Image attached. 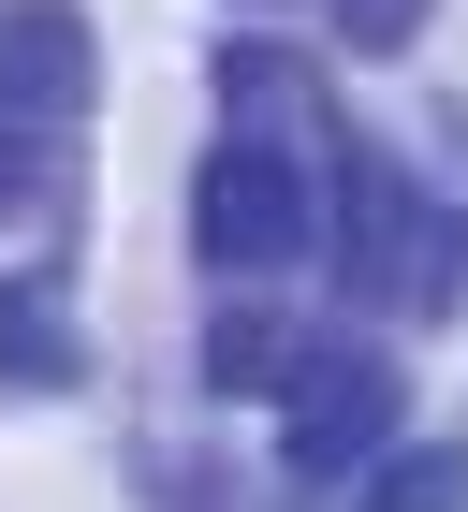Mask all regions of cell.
<instances>
[{
  "mask_svg": "<svg viewBox=\"0 0 468 512\" xmlns=\"http://www.w3.org/2000/svg\"><path fill=\"white\" fill-rule=\"evenodd\" d=\"M88 88H103V59H88L74 0H0V191H15V176H30V191L59 176Z\"/></svg>",
  "mask_w": 468,
  "mask_h": 512,
  "instance_id": "6da1fadb",
  "label": "cell"
},
{
  "mask_svg": "<svg viewBox=\"0 0 468 512\" xmlns=\"http://www.w3.org/2000/svg\"><path fill=\"white\" fill-rule=\"evenodd\" d=\"M308 249V161L264 147V132H220L191 161V264L205 278H278Z\"/></svg>",
  "mask_w": 468,
  "mask_h": 512,
  "instance_id": "7a4b0ae2",
  "label": "cell"
},
{
  "mask_svg": "<svg viewBox=\"0 0 468 512\" xmlns=\"http://www.w3.org/2000/svg\"><path fill=\"white\" fill-rule=\"evenodd\" d=\"M395 410H410V381H395V352H366V337H322L308 366H293V395H278V454L308 483H351L395 454Z\"/></svg>",
  "mask_w": 468,
  "mask_h": 512,
  "instance_id": "3957f363",
  "label": "cell"
},
{
  "mask_svg": "<svg viewBox=\"0 0 468 512\" xmlns=\"http://www.w3.org/2000/svg\"><path fill=\"white\" fill-rule=\"evenodd\" d=\"M425 235H439V205L410 191L381 147H337V278L351 293L410 308V293H425Z\"/></svg>",
  "mask_w": 468,
  "mask_h": 512,
  "instance_id": "277c9868",
  "label": "cell"
},
{
  "mask_svg": "<svg viewBox=\"0 0 468 512\" xmlns=\"http://www.w3.org/2000/svg\"><path fill=\"white\" fill-rule=\"evenodd\" d=\"M220 118L264 132V147H351L337 118H322V88L278 59V44H220Z\"/></svg>",
  "mask_w": 468,
  "mask_h": 512,
  "instance_id": "5b68a950",
  "label": "cell"
},
{
  "mask_svg": "<svg viewBox=\"0 0 468 512\" xmlns=\"http://www.w3.org/2000/svg\"><path fill=\"white\" fill-rule=\"evenodd\" d=\"M322 337H293V308H264V293H234L220 322H205V395H293V366H308Z\"/></svg>",
  "mask_w": 468,
  "mask_h": 512,
  "instance_id": "8992f818",
  "label": "cell"
},
{
  "mask_svg": "<svg viewBox=\"0 0 468 512\" xmlns=\"http://www.w3.org/2000/svg\"><path fill=\"white\" fill-rule=\"evenodd\" d=\"M0 366H15V381H44V395L88 381V337L59 322V293H44V278H0Z\"/></svg>",
  "mask_w": 468,
  "mask_h": 512,
  "instance_id": "52a82bcc",
  "label": "cell"
},
{
  "mask_svg": "<svg viewBox=\"0 0 468 512\" xmlns=\"http://www.w3.org/2000/svg\"><path fill=\"white\" fill-rule=\"evenodd\" d=\"M351 512H468V454L454 439H395L381 469L351 483Z\"/></svg>",
  "mask_w": 468,
  "mask_h": 512,
  "instance_id": "ba28073f",
  "label": "cell"
},
{
  "mask_svg": "<svg viewBox=\"0 0 468 512\" xmlns=\"http://www.w3.org/2000/svg\"><path fill=\"white\" fill-rule=\"evenodd\" d=\"M322 15H337V30L366 44V59H395V44L425 30V0H322Z\"/></svg>",
  "mask_w": 468,
  "mask_h": 512,
  "instance_id": "9c48e42d",
  "label": "cell"
}]
</instances>
